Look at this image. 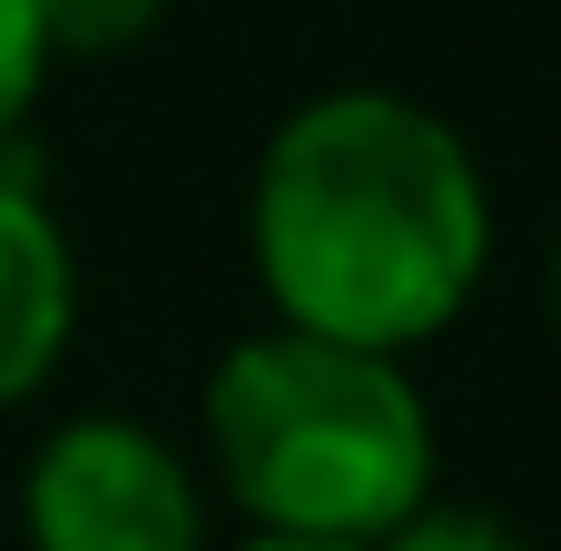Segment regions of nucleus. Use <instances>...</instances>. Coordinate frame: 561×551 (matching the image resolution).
Returning a JSON list of instances; mask_svg holds the SVG:
<instances>
[{
	"instance_id": "1a4fd4ad",
	"label": "nucleus",
	"mask_w": 561,
	"mask_h": 551,
	"mask_svg": "<svg viewBox=\"0 0 561 551\" xmlns=\"http://www.w3.org/2000/svg\"><path fill=\"white\" fill-rule=\"evenodd\" d=\"M552 325H561V256H552Z\"/></svg>"
},
{
	"instance_id": "0eeeda50",
	"label": "nucleus",
	"mask_w": 561,
	"mask_h": 551,
	"mask_svg": "<svg viewBox=\"0 0 561 551\" xmlns=\"http://www.w3.org/2000/svg\"><path fill=\"white\" fill-rule=\"evenodd\" d=\"M385 551H533V542L513 523H493V513H414Z\"/></svg>"
},
{
	"instance_id": "6e6552de",
	"label": "nucleus",
	"mask_w": 561,
	"mask_h": 551,
	"mask_svg": "<svg viewBox=\"0 0 561 551\" xmlns=\"http://www.w3.org/2000/svg\"><path fill=\"white\" fill-rule=\"evenodd\" d=\"M247 551H355V542H276V532H256Z\"/></svg>"
},
{
	"instance_id": "20e7f679",
	"label": "nucleus",
	"mask_w": 561,
	"mask_h": 551,
	"mask_svg": "<svg viewBox=\"0 0 561 551\" xmlns=\"http://www.w3.org/2000/svg\"><path fill=\"white\" fill-rule=\"evenodd\" d=\"M69 345V246L30 177L0 168V404H20Z\"/></svg>"
},
{
	"instance_id": "f257e3e1",
	"label": "nucleus",
	"mask_w": 561,
	"mask_h": 551,
	"mask_svg": "<svg viewBox=\"0 0 561 551\" xmlns=\"http://www.w3.org/2000/svg\"><path fill=\"white\" fill-rule=\"evenodd\" d=\"M493 207L463 138L385 89H335L266 138L256 276L296 335L404 355L483 286Z\"/></svg>"
},
{
	"instance_id": "f03ea898",
	"label": "nucleus",
	"mask_w": 561,
	"mask_h": 551,
	"mask_svg": "<svg viewBox=\"0 0 561 551\" xmlns=\"http://www.w3.org/2000/svg\"><path fill=\"white\" fill-rule=\"evenodd\" d=\"M227 493L276 542H394L434 493V424L394 355L325 335H247L207 384Z\"/></svg>"
},
{
	"instance_id": "39448f33",
	"label": "nucleus",
	"mask_w": 561,
	"mask_h": 551,
	"mask_svg": "<svg viewBox=\"0 0 561 551\" xmlns=\"http://www.w3.org/2000/svg\"><path fill=\"white\" fill-rule=\"evenodd\" d=\"M158 10H168V0H30L39 49H79V59L148 39V30H158Z\"/></svg>"
},
{
	"instance_id": "7ed1b4c3",
	"label": "nucleus",
	"mask_w": 561,
	"mask_h": 551,
	"mask_svg": "<svg viewBox=\"0 0 561 551\" xmlns=\"http://www.w3.org/2000/svg\"><path fill=\"white\" fill-rule=\"evenodd\" d=\"M30 551H207L197 483L138 424H59L30 463Z\"/></svg>"
},
{
	"instance_id": "423d86ee",
	"label": "nucleus",
	"mask_w": 561,
	"mask_h": 551,
	"mask_svg": "<svg viewBox=\"0 0 561 551\" xmlns=\"http://www.w3.org/2000/svg\"><path fill=\"white\" fill-rule=\"evenodd\" d=\"M39 69H49V49H39V20H30V0H0V148H10V128L30 118V99H39Z\"/></svg>"
}]
</instances>
